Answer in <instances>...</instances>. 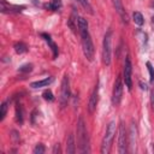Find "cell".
Instances as JSON below:
<instances>
[{
    "label": "cell",
    "instance_id": "19",
    "mask_svg": "<svg viewBox=\"0 0 154 154\" xmlns=\"http://www.w3.org/2000/svg\"><path fill=\"white\" fill-rule=\"evenodd\" d=\"M78 30H79V31L88 30V22H87V19L83 18V17H79V18H78Z\"/></svg>",
    "mask_w": 154,
    "mask_h": 154
},
{
    "label": "cell",
    "instance_id": "27",
    "mask_svg": "<svg viewBox=\"0 0 154 154\" xmlns=\"http://www.w3.org/2000/svg\"><path fill=\"white\" fill-rule=\"evenodd\" d=\"M140 84H141V88H142V89H143V90H147V89H148V87H147V84H146V83H144V84H143V83H142V82H141V83H140Z\"/></svg>",
    "mask_w": 154,
    "mask_h": 154
},
{
    "label": "cell",
    "instance_id": "16",
    "mask_svg": "<svg viewBox=\"0 0 154 154\" xmlns=\"http://www.w3.org/2000/svg\"><path fill=\"white\" fill-rule=\"evenodd\" d=\"M60 6H61L60 0H51L48 4L45 5V7L48 8V10H51V11H55V10H58Z\"/></svg>",
    "mask_w": 154,
    "mask_h": 154
},
{
    "label": "cell",
    "instance_id": "11",
    "mask_svg": "<svg viewBox=\"0 0 154 154\" xmlns=\"http://www.w3.org/2000/svg\"><path fill=\"white\" fill-rule=\"evenodd\" d=\"M24 8V6H16V5H8L5 0H1V12H20Z\"/></svg>",
    "mask_w": 154,
    "mask_h": 154
},
{
    "label": "cell",
    "instance_id": "24",
    "mask_svg": "<svg viewBox=\"0 0 154 154\" xmlns=\"http://www.w3.org/2000/svg\"><path fill=\"white\" fill-rule=\"evenodd\" d=\"M32 70V65L31 64H25V65H23V66H20L19 67V72H30Z\"/></svg>",
    "mask_w": 154,
    "mask_h": 154
},
{
    "label": "cell",
    "instance_id": "5",
    "mask_svg": "<svg viewBox=\"0 0 154 154\" xmlns=\"http://www.w3.org/2000/svg\"><path fill=\"white\" fill-rule=\"evenodd\" d=\"M70 96H71V91H70V81H69L67 75H65V76L63 77V81H61V87H60V97H59L60 107H61V108H64V107L67 105Z\"/></svg>",
    "mask_w": 154,
    "mask_h": 154
},
{
    "label": "cell",
    "instance_id": "6",
    "mask_svg": "<svg viewBox=\"0 0 154 154\" xmlns=\"http://www.w3.org/2000/svg\"><path fill=\"white\" fill-rule=\"evenodd\" d=\"M118 152L120 154L128 152V135L123 122L119 123V128H118Z\"/></svg>",
    "mask_w": 154,
    "mask_h": 154
},
{
    "label": "cell",
    "instance_id": "7",
    "mask_svg": "<svg viewBox=\"0 0 154 154\" xmlns=\"http://www.w3.org/2000/svg\"><path fill=\"white\" fill-rule=\"evenodd\" d=\"M122 95H123V81H122V76H118L114 81L113 91H112V103L114 106H118L120 103Z\"/></svg>",
    "mask_w": 154,
    "mask_h": 154
},
{
    "label": "cell",
    "instance_id": "17",
    "mask_svg": "<svg viewBox=\"0 0 154 154\" xmlns=\"http://www.w3.org/2000/svg\"><path fill=\"white\" fill-rule=\"evenodd\" d=\"M132 18H134V22H135V24H137V25H142L143 23H144V19H143V16H142V13L141 12H134V14H132Z\"/></svg>",
    "mask_w": 154,
    "mask_h": 154
},
{
    "label": "cell",
    "instance_id": "26",
    "mask_svg": "<svg viewBox=\"0 0 154 154\" xmlns=\"http://www.w3.org/2000/svg\"><path fill=\"white\" fill-rule=\"evenodd\" d=\"M60 153H61V150H60V144L57 143V144L54 146V148H53V154H60Z\"/></svg>",
    "mask_w": 154,
    "mask_h": 154
},
{
    "label": "cell",
    "instance_id": "29",
    "mask_svg": "<svg viewBox=\"0 0 154 154\" xmlns=\"http://www.w3.org/2000/svg\"><path fill=\"white\" fill-rule=\"evenodd\" d=\"M152 22H153V24H154V16L152 17Z\"/></svg>",
    "mask_w": 154,
    "mask_h": 154
},
{
    "label": "cell",
    "instance_id": "18",
    "mask_svg": "<svg viewBox=\"0 0 154 154\" xmlns=\"http://www.w3.org/2000/svg\"><path fill=\"white\" fill-rule=\"evenodd\" d=\"M16 120L19 124L23 123V111H22V106L19 103H17V106H16Z\"/></svg>",
    "mask_w": 154,
    "mask_h": 154
},
{
    "label": "cell",
    "instance_id": "9",
    "mask_svg": "<svg viewBox=\"0 0 154 154\" xmlns=\"http://www.w3.org/2000/svg\"><path fill=\"white\" fill-rule=\"evenodd\" d=\"M97 102H99V85L96 84L94 90L90 94V97H89V102H88V111H89V113H93L96 109Z\"/></svg>",
    "mask_w": 154,
    "mask_h": 154
},
{
    "label": "cell",
    "instance_id": "28",
    "mask_svg": "<svg viewBox=\"0 0 154 154\" xmlns=\"http://www.w3.org/2000/svg\"><path fill=\"white\" fill-rule=\"evenodd\" d=\"M150 6H152V7H154V1H153V2L150 4Z\"/></svg>",
    "mask_w": 154,
    "mask_h": 154
},
{
    "label": "cell",
    "instance_id": "8",
    "mask_svg": "<svg viewBox=\"0 0 154 154\" xmlns=\"http://www.w3.org/2000/svg\"><path fill=\"white\" fill-rule=\"evenodd\" d=\"M131 72H132V64H131V59L129 57H126L125 63H124V70H123V79L125 85L128 87L129 90H131L132 87V78H131Z\"/></svg>",
    "mask_w": 154,
    "mask_h": 154
},
{
    "label": "cell",
    "instance_id": "4",
    "mask_svg": "<svg viewBox=\"0 0 154 154\" xmlns=\"http://www.w3.org/2000/svg\"><path fill=\"white\" fill-rule=\"evenodd\" d=\"M79 34H81V37H82V48H83L84 57L89 61H91L94 59V45H93L91 37L89 35V31L83 30V31H79Z\"/></svg>",
    "mask_w": 154,
    "mask_h": 154
},
{
    "label": "cell",
    "instance_id": "10",
    "mask_svg": "<svg viewBox=\"0 0 154 154\" xmlns=\"http://www.w3.org/2000/svg\"><path fill=\"white\" fill-rule=\"evenodd\" d=\"M113 6H114L117 13L119 14L122 22H123L124 24H128V23H129V17H128V14H126V12H125V8H124V6H123V4H122V0H113Z\"/></svg>",
    "mask_w": 154,
    "mask_h": 154
},
{
    "label": "cell",
    "instance_id": "25",
    "mask_svg": "<svg viewBox=\"0 0 154 154\" xmlns=\"http://www.w3.org/2000/svg\"><path fill=\"white\" fill-rule=\"evenodd\" d=\"M77 1H78L79 4H82V6H83L85 10H88L90 13H93V11H91V6L88 4V1H87V0H77Z\"/></svg>",
    "mask_w": 154,
    "mask_h": 154
},
{
    "label": "cell",
    "instance_id": "13",
    "mask_svg": "<svg viewBox=\"0 0 154 154\" xmlns=\"http://www.w3.org/2000/svg\"><path fill=\"white\" fill-rule=\"evenodd\" d=\"M66 150L69 154H73L76 152V142H75V136L70 134L66 138Z\"/></svg>",
    "mask_w": 154,
    "mask_h": 154
},
{
    "label": "cell",
    "instance_id": "21",
    "mask_svg": "<svg viewBox=\"0 0 154 154\" xmlns=\"http://www.w3.org/2000/svg\"><path fill=\"white\" fill-rule=\"evenodd\" d=\"M43 99L46 100V101H49V102H52V101H54V96H53V93L48 89V90H45L43 91Z\"/></svg>",
    "mask_w": 154,
    "mask_h": 154
},
{
    "label": "cell",
    "instance_id": "3",
    "mask_svg": "<svg viewBox=\"0 0 154 154\" xmlns=\"http://www.w3.org/2000/svg\"><path fill=\"white\" fill-rule=\"evenodd\" d=\"M112 60V30H107L102 41V61L109 65Z\"/></svg>",
    "mask_w": 154,
    "mask_h": 154
},
{
    "label": "cell",
    "instance_id": "20",
    "mask_svg": "<svg viewBox=\"0 0 154 154\" xmlns=\"http://www.w3.org/2000/svg\"><path fill=\"white\" fill-rule=\"evenodd\" d=\"M7 108H8V101H4L1 103V111H0V120H4V118L6 117L7 113Z\"/></svg>",
    "mask_w": 154,
    "mask_h": 154
},
{
    "label": "cell",
    "instance_id": "23",
    "mask_svg": "<svg viewBox=\"0 0 154 154\" xmlns=\"http://www.w3.org/2000/svg\"><path fill=\"white\" fill-rule=\"evenodd\" d=\"M45 150H46L45 146H43L42 143H38V144H36V147L34 148V154H43Z\"/></svg>",
    "mask_w": 154,
    "mask_h": 154
},
{
    "label": "cell",
    "instance_id": "12",
    "mask_svg": "<svg viewBox=\"0 0 154 154\" xmlns=\"http://www.w3.org/2000/svg\"><path fill=\"white\" fill-rule=\"evenodd\" d=\"M41 36L46 40V42L51 46V49H52V52H53V59H55L57 57H58V54H59V49H58V46L51 40V36L49 35H47V34H41Z\"/></svg>",
    "mask_w": 154,
    "mask_h": 154
},
{
    "label": "cell",
    "instance_id": "14",
    "mask_svg": "<svg viewBox=\"0 0 154 154\" xmlns=\"http://www.w3.org/2000/svg\"><path fill=\"white\" fill-rule=\"evenodd\" d=\"M53 81H54V78H53V77H47V78H45V79H40V81H36V82H32V83L30 84V87H31V88L47 87V85H49Z\"/></svg>",
    "mask_w": 154,
    "mask_h": 154
},
{
    "label": "cell",
    "instance_id": "1",
    "mask_svg": "<svg viewBox=\"0 0 154 154\" xmlns=\"http://www.w3.org/2000/svg\"><path fill=\"white\" fill-rule=\"evenodd\" d=\"M77 146L81 153H89V140H88V131L85 128L84 119L82 117L78 118L77 122Z\"/></svg>",
    "mask_w": 154,
    "mask_h": 154
},
{
    "label": "cell",
    "instance_id": "15",
    "mask_svg": "<svg viewBox=\"0 0 154 154\" xmlns=\"http://www.w3.org/2000/svg\"><path fill=\"white\" fill-rule=\"evenodd\" d=\"M13 48H14L16 53H18V54L25 53V52L28 51V47H26V45H25L24 42H16L14 46H13Z\"/></svg>",
    "mask_w": 154,
    "mask_h": 154
},
{
    "label": "cell",
    "instance_id": "22",
    "mask_svg": "<svg viewBox=\"0 0 154 154\" xmlns=\"http://www.w3.org/2000/svg\"><path fill=\"white\" fill-rule=\"evenodd\" d=\"M147 69H148V72H149V79H150V82L153 83L154 82V67H153V65L148 61L147 64Z\"/></svg>",
    "mask_w": 154,
    "mask_h": 154
},
{
    "label": "cell",
    "instance_id": "2",
    "mask_svg": "<svg viewBox=\"0 0 154 154\" xmlns=\"http://www.w3.org/2000/svg\"><path fill=\"white\" fill-rule=\"evenodd\" d=\"M114 135H116V122L111 120L106 128V132H105L102 142H101V153L102 154H108L111 152Z\"/></svg>",
    "mask_w": 154,
    "mask_h": 154
}]
</instances>
